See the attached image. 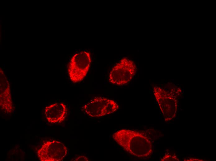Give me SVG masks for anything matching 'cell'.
Returning <instances> with one entry per match:
<instances>
[{
	"label": "cell",
	"mask_w": 216,
	"mask_h": 161,
	"mask_svg": "<svg viewBox=\"0 0 216 161\" xmlns=\"http://www.w3.org/2000/svg\"><path fill=\"white\" fill-rule=\"evenodd\" d=\"M112 137L124 150L136 157L144 158L150 156L152 153V142L144 133L122 129L114 133Z\"/></svg>",
	"instance_id": "obj_1"
},
{
	"label": "cell",
	"mask_w": 216,
	"mask_h": 161,
	"mask_svg": "<svg viewBox=\"0 0 216 161\" xmlns=\"http://www.w3.org/2000/svg\"><path fill=\"white\" fill-rule=\"evenodd\" d=\"M136 72L135 63L128 58H123L115 64L110 72L109 81L117 85H126L132 79Z\"/></svg>",
	"instance_id": "obj_2"
},
{
	"label": "cell",
	"mask_w": 216,
	"mask_h": 161,
	"mask_svg": "<svg viewBox=\"0 0 216 161\" xmlns=\"http://www.w3.org/2000/svg\"><path fill=\"white\" fill-rule=\"evenodd\" d=\"M91 59L89 52L83 51L77 52L72 57L68 71L71 80L74 83L82 81L89 69Z\"/></svg>",
	"instance_id": "obj_3"
},
{
	"label": "cell",
	"mask_w": 216,
	"mask_h": 161,
	"mask_svg": "<svg viewBox=\"0 0 216 161\" xmlns=\"http://www.w3.org/2000/svg\"><path fill=\"white\" fill-rule=\"evenodd\" d=\"M119 108L114 101L103 97L91 99L82 107V110L90 116L98 118L112 114Z\"/></svg>",
	"instance_id": "obj_4"
},
{
	"label": "cell",
	"mask_w": 216,
	"mask_h": 161,
	"mask_svg": "<svg viewBox=\"0 0 216 161\" xmlns=\"http://www.w3.org/2000/svg\"><path fill=\"white\" fill-rule=\"evenodd\" d=\"M153 92L155 99L159 106L166 122L171 121L176 116L177 112V105L178 102L175 98L172 97L173 95L167 94L162 89L156 86L153 88Z\"/></svg>",
	"instance_id": "obj_5"
},
{
	"label": "cell",
	"mask_w": 216,
	"mask_h": 161,
	"mask_svg": "<svg viewBox=\"0 0 216 161\" xmlns=\"http://www.w3.org/2000/svg\"><path fill=\"white\" fill-rule=\"evenodd\" d=\"M67 149L62 142L56 140L47 141L38 151V155L42 161H60L66 155Z\"/></svg>",
	"instance_id": "obj_6"
},
{
	"label": "cell",
	"mask_w": 216,
	"mask_h": 161,
	"mask_svg": "<svg viewBox=\"0 0 216 161\" xmlns=\"http://www.w3.org/2000/svg\"><path fill=\"white\" fill-rule=\"evenodd\" d=\"M0 106L1 109L7 113L13 111L9 81L3 71L0 69Z\"/></svg>",
	"instance_id": "obj_7"
},
{
	"label": "cell",
	"mask_w": 216,
	"mask_h": 161,
	"mask_svg": "<svg viewBox=\"0 0 216 161\" xmlns=\"http://www.w3.org/2000/svg\"><path fill=\"white\" fill-rule=\"evenodd\" d=\"M67 112L66 105L62 102L56 103L46 107L45 115L48 122L58 124L65 119Z\"/></svg>",
	"instance_id": "obj_8"
},
{
	"label": "cell",
	"mask_w": 216,
	"mask_h": 161,
	"mask_svg": "<svg viewBox=\"0 0 216 161\" xmlns=\"http://www.w3.org/2000/svg\"><path fill=\"white\" fill-rule=\"evenodd\" d=\"M161 161H179V159L174 155L167 154L165 155L161 159Z\"/></svg>",
	"instance_id": "obj_9"
},
{
	"label": "cell",
	"mask_w": 216,
	"mask_h": 161,
	"mask_svg": "<svg viewBox=\"0 0 216 161\" xmlns=\"http://www.w3.org/2000/svg\"><path fill=\"white\" fill-rule=\"evenodd\" d=\"M88 158L84 156H80L77 157V159H76V161H88Z\"/></svg>",
	"instance_id": "obj_10"
},
{
	"label": "cell",
	"mask_w": 216,
	"mask_h": 161,
	"mask_svg": "<svg viewBox=\"0 0 216 161\" xmlns=\"http://www.w3.org/2000/svg\"><path fill=\"white\" fill-rule=\"evenodd\" d=\"M172 80L173 82H174V80L173 79H172Z\"/></svg>",
	"instance_id": "obj_11"
},
{
	"label": "cell",
	"mask_w": 216,
	"mask_h": 161,
	"mask_svg": "<svg viewBox=\"0 0 216 161\" xmlns=\"http://www.w3.org/2000/svg\"><path fill=\"white\" fill-rule=\"evenodd\" d=\"M173 89H172V90H171L172 91H173Z\"/></svg>",
	"instance_id": "obj_12"
},
{
	"label": "cell",
	"mask_w": 216,
	"mask_h": 161,
	"mask_svg": "<svg viewBox=\"0 0 216 161\" xmlns=\"http://www.w3.org/2000/svg\"><path fill=\"white\" fill-rule=\"evenodd\" d=\"M180 89V88L178 89Z\"/></svg>",
	"instance_id": "obj_13"
},
{
	"label": "cell",
	"mask_w": 216,
	"mask_h": 161,
	"mask_svg": "<svg viewBox=\"0 0 216 161\" xmlns=\"http://www.w3.org/2000/svg\"><path fill=\"white\" fill-rule=\"evenodd\" d=\"M182 89V90H184V89L183 88Z\"/></svg>",
	"instance_id": "obj_14"
}]
</instances>
